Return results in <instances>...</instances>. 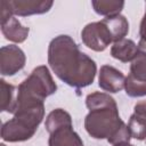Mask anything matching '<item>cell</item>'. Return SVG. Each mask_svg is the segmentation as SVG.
<instances>
[{
    "label": "cell",
    "instance_id": "6da1fadb",
    "mask_svg": "<svg viewBox=\"0 0 146 146\" xmlns=\"http://www.w3.org/2000/svg\"><path fill=\"white\" fill-rule=\"evenodd\" d=\"M48 64L58 79L78 89L90 86L97 73L95 60L82 52L75 41L66 34L57 35L50 41Z\"/></svg>",
    "mask_w": 146,
    "mask_h": 146
},
{
    "label": "cell",
    "instance_id": "7a4b0ae2",
    "mask_svg": "<svg viewBox=\"0 0 146 146\" xmlns=\"http://www.w3.org/2000/svg\"><path fill=\"white\" fill-rule=\"evenodd\" d=\"M86 106L89 113L84 119V129L89 136L95 139H106L112 145L130 141L128 125L120 117L113 97L106 92L95 91L86 97Z\"/></svg>",
    "mask_w": 146,
    "mask_h": 146
},
{
    "label": "cell",
    "instance_id": "3957f363",
    "mask_svg": "<svg viewBox=\"0 0 146 146\" xmlns=\"http://www.w3.org/2000/svg\"><path fill=\"white\" fill-rule=\"evenodd\" d=\"M44 116V104L18 105L13 119L1 127V138L5 141L17 143L29 140L36 132Z\"/></svg>",
    "mask_w": 146,
    "mask_h": 146
},
{
    "label": "cell",
    "instance_id": "277c9868",
    "mask_svg": "<svg viewBox=\"0 0 146 146\" xmlns=\"http://www.w3.org/2000/svg\"><path fill=\"white\" fill-rule=\"evenodd\" d=\"M56 90L57 84L48 67L44 65L38 66L17 87V106L23 104L43 103L44 99L55 94Z\"/></svg>",
    "mask_w": 146,
    "mask_h": 146
},
{
    "label": "cell",
    "instance_id": "5b68a950",
    "mask_svg": "<svg viewBox=\"0 0 146 146\" xmlns=\"http://www.w3.org/2000/svg\"><path fill=\"white\" fill-rule=\"evenodd\" d=\"M44 127L49 132V146H83L82 139L73 130L70 113L63 108L52 110L46 119Z\"/></svg>",
    "mask_w": 146,
    "mask_h": 146
},
{
    "label": "cell",
    "instance_id": "8992f818",
    "mask_svg": "<svg viewBox=\"0 0 146 146\" xmlns=\"http://www.w3.org/2000/svg\"><path fill=\"white\" fill-rule=\"evenodd\" d=\"M81 39L84 46L94 51H104L112 40V35L103 21L87 24L81 31Z\"/></svg>",
    "mask_w": 146,
    "mask_h": 146
},
{
    "label": "cell",
    "instance_id": "52a82bcc",
    "mask_svg": "<svg viewBox=\"0 0 146 146\" xmlns=\"http://www.w3.org/2000/svg\"><path fill=\"white\" fill-rule=\"evenodd\" d=\"M26 57L24 51L15 44L3 46L0 49V73L3 76L15 75L24 68Z\"/></svg>",
    "mask_w": 146,
    "mask_h": 146
},
{
    "label": "cell",
    "instance_id": "ba28073f",
    "mask_svg": "<svg viewBox=\"0 0 146 146\" xmlns=\"http://www.w3.org/2000/svg\"><path fill=\"white\" fill-rule=\"evenodd\" d=\"M7 5L14 16H31L49 11L54 2L50 0H9Z\"/></svg>",
    "mask_w": 146,
    "mask_h": 146
},
{
    "label": "cell",
    "instance_id": "9c48e42d",
    "mask_svg": "<svg viewBox=\"0 0 146 146\" xmlns=\"http://www.w3.org/2000/svg\"><path fill=\"white\" fill-rule=\"evenodd\" d=\"M125 76L124 74L111 65H103L99 70L98 86L111 94L121 91L124 88Z\"/></svg>",
    "mask_w": 146,
    "mask_h": 146
},
{
    "label": "cell",
    "instance_id": "30bf717a",
    "mask_svg": "<svg viewBox=\"0 0 146 146\" xmlns=\"http://www.w3.org/2000/svg\"><path fill=\"white\" fill-rule=\"evenodd\" d=\"M128 129L131 138L137 140L146 139V100L135 105V111L128 122Z\"/></svg>",
    "mask_w": 146,
    "mask_h": 146
},
{
    "label": "cell",
    "instance_id": "8fae6325",
    "mask_svg": "<svg viewBox=\"0 0 146 146\" xmlns=\"http://www.w3.org/2000/svg\"><path fill=\"white\" fill-rule=\"evenodd\" d=\"M1 32L7 40L22 43L29 36L30 29L22 25V23L15 16H9L1 19Z\"/></svg>",
    "mask_w": 146,
    "mask_h": 146
},
{
    "label": "cell",
    "instance_id": "7c38bea8",
    "mask_svg": "<svg viewBox=\"0 0 146 146\" xmlns=\"http://www.w3.org/2000/svg\"><path fill=\"white\" fill-rule=\"evenodd\" d=\"M138 51V44L135 43V41L130 39H122L117 42H114L113 46L111 47V55L113 58L128 63L132 62L135 56L137 55Z\"/></svg>",
    "mask_w": 146,
    "mask_h": 146
},
{
    "label": "cell",
    "instance_id": "4fadbf2b",
    "mask_svg": "<svg viewBox=\"0 0 146 146\" xmlns=\"http://www.w3.org/2000/svg\"><path fill=\"white\" fill-rule=\"evenodd\" d=\"M102 21L107 26V29L112 35L113 42H117L122 39H125V36L129 32V23H128V19L123 15L119 14L115 16L105 17Z\"/></svg>",
    "mask_w": 146,
    "mask_h": 146
},
{
    "label": "cell",
    "instance_id": "5bb4252c",
    "mask_svg": "<svg viewBox=\"0 0 146 146\" xmlns=\"http://www.w3.org/2000/svg\"><path fill=\"white\" fill-rule=\"evenodd\" d=\"M1 88V111L7 113H15L17 106V88L3 79L0 80Z\"/></svg>",
    "mask_w": 146,
    "mask_h": 146
},
{
    "label": "cell",
    "instance_id": "9a60e30c",
    "mask_svg": "<svg viewBox=\"0 0 146 146\" xmlns=\"http://www.w3.org/2000/svg\"><path fill=\"white\" fill-rule=\"evenodd\" d=\"M94 10L102 16L111 17L119 15L124 7V1H112V0H98L91 1Z\"/></svg>",
    "mask_w": 146,
    "mask_h": 146
},
{
    "label": "cell",
    "instance_id": "2e32d148",
    "mask_svg": "<svg viewBox=\"0 0 146 146\" xmlns=\"http://www.w3.org/2000/svg\"><path fill=\"white\" fill-rule=\"evenodd\" d=\"M139 36H140V40L146 42V10H145V14L141 18V22H140V26H139Z\"/></svg>",
    "mask_w": 146,
    "mask_h": 146
},
{
    "label": "cell",
    "instance_id": "e0dca14e",
    "mask_svg": "<svg viewBox=\"0 0 146 146\" xmlns=\"http://www.w3.org/2000/svg\"><path fill=\"white\" fill-rule=\"evenodd\" d=\"M113 146H135L130 143H121V144H116V145H113Z\"/></svg>",
    "mask_w": 146,
    "mask_h": 146
},
{
    "label": "cell",
    "instance_id": "ac0fdd59",
    "mask_svg": "<svg viewBox=\"0 0 146 146\" xmlns=\"http://www.w3.org/2000/svg\"><path fill=\"white\" fill-rule=\"evenodd\" d=\"M0 146H6V145H5V144H1V145H0Z\"/></svg>",
    "mask_w": 146,
    "mask_h": 146
}]
</instances>
